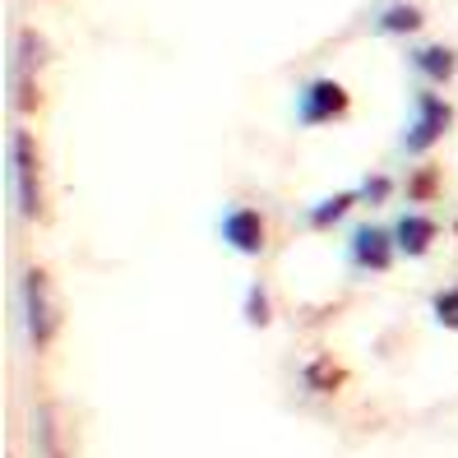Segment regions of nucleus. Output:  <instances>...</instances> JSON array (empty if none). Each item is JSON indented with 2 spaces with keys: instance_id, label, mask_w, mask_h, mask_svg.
I'll use <instances>...</instances> for the list:
<instances>
[{
  "instance_id": "obj_1",
  "label": "nucleus",
  "mask_w": 458,
  "mask_h": 458,
  "mask_svg": "<svg viewBox=\"0 0 458 458\" xmlns=\"http://www.w3.org/2000/svg\"><path fill=\"white\" fill-rule=\"evenodd\" d=\"M347 116H352V93H347L334 74H310L296 84L292 121L301 130H325V125H338Z\"/></svg>"
},
{
  "instance_id": "obj_2",
  "label": "nucleus",
  "mask_w": 458,
  "mask_h": 458,
  "mask_svg": "<svg viewBox=\"0 0 458 458\" xmlns=\"http://www.w3.org/2000/svg\"><path fill=\"white\" fill-rule=\"evenodd\" d=\"M10 204L23 223L42 218V157L23 125L10 130Z\"/></svg>"
},
{
  "instance_id": "obj_3",
  "label": "nucleus",
  "mask_w": 458,
  "mask_h": 458,
  "mask_svg": "<svg viewBox=\"0 0 458 458\" xmlns=\"http://www.w3.org/2000/svg\"><path fill=\"white\" fill-rule=\"evenodd\" d=\"M449 130H454V102L440 89L426 84L412 98V116H408V130H403V153H408V157H426Z\"/></svg>"
},
{
  "instance_id": "obj_4",
  "label": "nucleus",
  "mask_w": 458,
  "mask_h": 458,
  "mask_svg": "<svg viewBox=\"0 0 458 458\" xmlns=\"http://www.w3.org/2000/svg\"><path fill=\"white\" fill-rule=\"evenodd\" d=\"M19 319H23V334H29L33 347H47L56 338V301H51V278L47 268L38 264H23L19 268Z\"/></svg>"
},
{
  "instance_id": "obj_5",
  "label": "nucleus",
  "mask_w": 458,
  "mask_h": 458,
  "mask_svg": "<svg viewBox=\"0 0 458 458\" xmlns=\"http://www.w3.org/2000/svg\"><path fill=\"white\" fill-rule=\"evenodd\" d=\"M347 264L357 268V274H389L394 268V255H398V246H394V227H385V223H352L347 227Z\"/></svg>"
},
{
  "instance_id": "obj_6",
  "label": "nucleus",
  "mask_w": 458,
  "mask_h": 458,
  "mask_svg": "<svg viewBox=\"0 0 458 458\" xmlns=\"http://www.w3.org/2000/svg\"><path fill=\"white\" fill-rule=\"evenodd\" d=\"M47 61V47L33 29H23L14 38V56H10V98H14V112L29 116L38 106V70Z\"/></svg>"
},
{
  "instance_id": "obj_7",
  "label": "nucleus",
  "mask_w": 458,
  "mask_h": 458,
  "mask_svg": "<svg viewBox=\"0 0 458 458\" xmlns=\"http://www.w3.org/2000/svg\"><path fill=\"white\" fill-rule=\"evenodd\" d=\"M218 236L232 255H246V259H259L268 250V223L255 204H227L218 218Z\"/></svg>"
},
{
  "instance_id": "obj_8",
  "label": "nucleus",
  "mask_w": 458,
  "mask_h": 458,
  "mask_svg": "<svg viewBox=\"0 0 458 458\" xmlns=\"http://www.w3.org/2000/svg\"><path fill=\"white\" fill-rule=\"evenodd\" d=\"M389 227H394V246H398L403 259H426L430 246H436V236H440V223L430 218L426 208H417V204L403 208Z\"/></svg>"
},
{
  "instance_id": "obj_9",
  "label": "nucleus",
  "mask_w": 458,
  "mask_h": 458,
  "mask_svg": "<svg viewBox=\"0 0 458 458\" xmlns=\"http://www.w3.org/2000/svg\"><path fill=\"white\" fill-rule=\"evenodd\" d=\"M408 70L430 89H445L449 79H458V51L449 42H417L408 51Z\"/></svg>"
},
{
  "instance_id": "obj_10",
  "label": "nucleus",
  "mask_w": 458,
  "mask_h": 458,
  "mask_svg": "<svg viewBox=\"0 0 458 458\" xmlns=\"http://www.w3.org/2000/svg\"><path fill=\"white\" fill-rule=\"evenodd\" d=\"M370 29H375V38H417L426 29V10L417 0H380Z\"/></svg>"
},
{
  "instance_id": "obj_11",
  "label": "nucleus",
  "mask_w": 458,
  "mask_h": 458,
  "mask_svg": "<svg viewBox=\"0 0 458 458\" xmlns=\"http://www.w3.org/2000/svg\"><path fill=\"white\" fill-rule=\"evenodd\" d=\"M361 204V191L357 185H347V191H334L325 199H315L306 213H301V227L306 232H334L338 223H347V213H352Z\"/></svg>"
},
{
  "instance_id": "obj_12",
  "label": "nucleus",
  "mask_w": 458,
  "mask_h": 458,
  "mask_svg": "<svg viewBox=\"0 0 458 458\" xmlns=\"http://www.w3.org/2000/svg\"><path fill=\"white\" fill-rule=\"evenodd\" d=\"M430 315H436V325H440V329L458 334V283L430 292Z\"/></svg>"
},
{
  "instance_id": "obj_13",
  "label": "nucleus",
  "mask_w": 458,
  "mask_h": 458,
  "mask_svg": "<svg viewBox=\"0 0 458 458\" xmlns=\"http://www.w3.org/2000/svg\"><path fill=\"white\" fill-rule=\"evenodd\" d=\"M241 310H246V325H250V329H268V319H274V306H268V292H264L259 278L246 287V301H241Z\"/></svg>"
},
{
  "instance_id": "obj_14",
  "label": "nucleus",
  "mask_w": 458,
  "mask_h": 458,
  "mask_svg": "<svg viewBox=\"0 0 458 458\" xmlns=\"http://www.w3.org/2000/svg\"><path fill=\"white\" fill-rule=\"evenodd\" d=\"M436 195H440V172L426 163V167H417V172L408 176V199H412V204H430Z\"/></svg>"
},
{
  "instance_id": "obj_15",
  "label": "nucleus",
  "mask_w": 458,
  "mask_h": 458,
  "mask_svg": "<svg viewBox=\"0 0 458 458\" xmlns=\"http://www.w3.org/2000/svg\"><path fill=\"white\" fill-rule=\"evenodd\" d=\"M357 191H361V204L375 208V204H385V199L394 195V176H389V172H366Z\"/></svg>"
},
{
  "instance_id": "obj_16",
  "label": "nucleus",
  "mask_w": 458,
  "mask_h": 458,
  "mask_svg": "<svg viewBox=\"0 0 458 458\" xmlns=\"http://www.w3.org/2000/svg\"><path fill=\"white\" fill-rule=\"evenodd\" d=\"M33 440H38V454L42 458L56 454V421H51V408H38L33 412Z\"/></svg>"
}]
</instances>
